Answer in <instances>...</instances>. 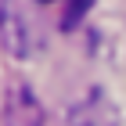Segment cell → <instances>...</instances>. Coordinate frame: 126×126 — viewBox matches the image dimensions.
Returning <instances> with one entry per match:
<instances>
[{
  "instance_id": "1",
  "label": "cell",
  "mask_w": 126,
  "mask_h": 126,
  "mask_svg": "<svg viewBox=\"0 0 126 126\" xmlns=\"http://www.w3.org/2000/svg\"><path fill=\"white\" fill-rule=\"evenodd\" d=\"M0 40H4L7 54H15V58H25V54L36 50L40 32H36V22H32L29 7L22 0H4L0 4Z\"/></svg>"
},
{
  "instance_id": "2",
  "label": "cell",
  "mask_w": 126,
  "mask_h": 126,
  "mask_svg": "<svg viewBox=\"0 0 126 126\" xmlns=\"http://www.w3.org/2000/svg\"><path fill=\"white\" fill-rule=\"evenodd\" d=\"M4 115H7V126H40L43 123V108H40V101L32 97L29 87H11Z\"/></svg>"
},
{
  "instance_id": "3",
  "label": "cell",
  "mask_w": 126,
  "mask_h": 126,
  "mask_svg": "<svg viewBox=\"0 0 126 126\" xmlns=\"http://www.w3.org/2000/svg\"><path fill=\"white\" fill-rule=\"evenodd\" d=\"M94 7V0H68V11L65 18H61V29H72V25H79V22L87 18V11Z\"/></svg>"
}]
</instances>
